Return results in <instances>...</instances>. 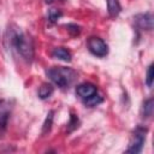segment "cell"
<instances>
[{"label":"cell","mask_w":154,"mask_h":154,"mask_svg":"<svg viewBox=\"0 0 154 154\" xmlns=\"http://www.w3.org/2000/svg\"><path fill=\"white\" fill-rule=\"evenodd\" d=\"M66 29H67V31L72 36H77V35L81 34V26L77 25V24H67L66 25Z\"/></svg>","instance_id":"2e32d148"},{"label":"cell","mask_w":154,"mask_h":154,"mask_svg":"<svg viewBox=\"0 0 154 154\" xmlns=\"http://www.w3.org/2000/svg\"><path fill=\"white\" fill-rule=\"evenodd\" d=\"M95 93H97V88H96V85H94L91 83H81L76 87V94L78 96H81L82 99L88 97Z\"/></svg>","instance_id":"8992f818"},{"label":"cell","mask_w":154,"mask_h":154,"mask_svg":"<svg viewBox=\"0 0 154 154\" xmlns=\"http://www.w3.org/2000/svg\"><path fill=\"white\" fill-rule=\"evenodd\" d=\"M147 131H148V129L144 128V126H141V125L136 126V129L132 132L129 147L125 150V153H131V154L140 153L142 150V148H143L144 142H146V134H147Z\"/></svg>","instance_id":"3957f363"},{"label":"cell","mask_w":154,"mask_h":154,"mask_svg":"<svg viewBox=\"0 0 154 154\" xmlns=\"http://www.w3.org/2000/svg\"><path fill=\"white\" fill-rule=\"evenodd\" d=\"M87 46H88V49L89 52L95 55V57H99V58H103L107 55L108 53V46L106 45V42L100 38V37H96V36H91L88 38V42H87Z\"/></svg>","instance_id":"277c9868"},{"label":"cell","mask_w":154,"mask_h":154,"mask_svg":"<svg viewBox=\"0 0 154 154\" xmlns=\"http://www.w3.org/2000/svg\"><path fill=\"white\" fill-rule=\"evenodd\" d=\"M82 101H83V103H84L85 106H88V107H94V106H97L99 103H101V102L103 101V99H102V96H100L97 93H95V94H93V95H90V96H88V97L82 99Z\"/></svg>","instance_id":"30bf717a"},{"label":"cell","mask_w":154,"mask_h":154,"mask_svg":"<svg viewBox=\"0 0 154 154\" xmlns=\"http://www.w3.org/2000/svg\"><path fill=\"white\" fill-rule=\"evenodd\" d=\"M106 1H107L108 14L111 17H117L122 11V6L119 4V0H106Z\"/></svg>","instance_id":"ba28073f"},{"label":"cell","mask_w":154,"mask_h":154,"mask_svg":"<svg viewBox=\"0 0 154 154\" xmlns=\"http://www.w3.org/2000/svg\"><path fill=\"white\" fill-rule=\"evenodd\" d=\"M10 113L8 112H0V131H4L7 126Z\"/></svg>","instance_id":"9a60e30c"},{"label":"cell","mask_w":154,"mask_h":154,"mask_svg":"<svg viewBox=\"0 0 154 154\" xmlns=\"http://www.w3.org/2000/svg\"><path fill=\"white\" fill-rule=\"evenodd\" d=\"M52 57L55 58V59H59V60H63V61H71V53L64 48V47H57L53 49L52 52Z\"/></svg>","instance_id":"52a82bcc"},{"label":"cell","mask_w":154,"mask_h":154,"mask_svg":"<svg viewBox=\"0 0 154 154\" xmlns=\"http://www.w3.org/2000/svg\"><path fill=\"white\" fill-rule=\"evenodd\" d=\"M135 25L140 30H152L153 29V14L150 12L138 13L134 17Z\"/></svg>","instance_id":"5b68a950"},{"label":"cell","mask_w":154,"mask_h":154,"mask_svg":"<svg viewBox=\"0 0 154 154\" xmlns=\"http://www.w3.org/2000/svg\"><path fill=\"white\" fill-rule=\"evenodd\" d=\"M146 83L149 88H152L153 85V65H149L148 70H147V77H146Z\"/></svg>","instance_id":"e0dca14e"},{"label":"cell","mask_w":154,"mask_h":154,"mask_svg":"<svg viewBox=\"0 0 154 154\" xmlns=\"http://www.w3.org/2000/svg\"><path fill=\"white\" fill-rule=\"evenodd\" d=\"M49 79L59 88H67L77 77L75 70L64 66H54L46 71Z\"/></svg>","instance_id":"7a4b0ae2"},{"label":"cell","mask_w":154,"mask_h":154,"mask_svg":"<svg viewBox=\"0 0 154 154\" xmlns=\"http://www.w3.org/2000/svg\"><path fill=\"white\" fill-rule=\"evenodd\" d=\"M5 42L8 43V48L14 49L20 57L22 59H24L26 63H31L34 60V45L31 38L23 32L20 29L14 28V29H10L6 32V38Z\"/></svg>","instance_id":"6da1fadb"},{"label":"cell","mask_w":154,"mask_h":154,"mask_svg":"<svg viewBox=\"0 0 154 154\" xmlns=\"http://www.w3.org/2000/svg\"><path fill=\"white\" fill-rule=\"evenodd\" d=\"M53 91H54V88H53V85L51 83H42L40 85V88H38V93L37 94H38L40 99L45 100V99L49 97L53 94Z\"/></svg>","instance_id":"9c48e42d"},{"label":"cell","mask_w":154,"mask_h":154,"mask_svg":"<svg viewBox=\"0 0 154 154\" xmlns=\"http://www.w3.org/2000/svg\"><path fill=\"white\" fill-rule=\"evenodd\" d=\"M61 16H63V12H61L60 10L51 8V10L48 11V19H49V22H52V23L57 22Z\"/></svg>","instance_id":"5bb4252c"},{"label":"cell","mask_w":154,"mask_h":154,"mask_svg":"<svg viewBox=\"0 0 154 154\" xmlns=\"http://www.w3.org/2000/svg\"><path fill=\"white\" fill-rule=\"evenodd\" d=\"M78 126H79V119H78V117H77L76 114L71 113V114H70V122L67 123V129H66L67 134L72 132V131L76 130Z\"/></svg>","instance_id":"4fadbf2b"},{"label":"cell","mask_w":154,"mask_h":154,"mask_svg":"<svg viewBox=\"0 0 154 154\" xmlns=\"http://www.w3.org/2000/svg\"><path fill=\"white\" fill-rule=\"evenodd\" d=\"M153 109H154V106H153V99H148L143 102V106H142V109H141V114L143 118H150L153 116Z\"/></svg>","instance_id":"8fae6325"},{"label":"cell","mask_w":154,"mask_h":154,"mask_svg":"<svg viewBox=\"0 0 154 154\" xmlns=\"http://www.w3.org/2000/svg\"><path fill=\"white\" fill-rule=\"evenodd\" d=\"M53 118H54V111H49L47 113V117L43 122V125H42V131L41 134L45 136L46 134H48L52 129V124H53Z\"/></svg>","instance_id":"7c38bea8"}]
</instances>
